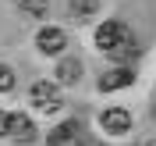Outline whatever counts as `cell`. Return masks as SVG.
I'll return each instance as SVG.
<instances>
[{"label": "cell", "instance_id": "12", "mask_svg": "<svg viewBox=\"0 0 156 146\" xmlns=\"http://www.w3.org/2000/svg\"><path fill=\"white\" fill-rule=\"evenodd\" d=\"M0 136H7V114L0 110Z\"/></svg>", "mask_w": 156, "mask_h": 146}, {"label": "cell", "instance_id": "3", "mask_svg": "<svg viewBox=\"0 0 156 146\" xmlns=\"http://www.w3.org/2000/svg\"><path fill=\"white\" fill-rule=\"evenodd\" d=\"M7 136H14L18 143H32L36 139V125L29 114H7Z\"/></svg>", "mask_w": 156, "mask_h": 146}, {"label": "cell", "instance_id": "6", "mask_svg": "<svg viewBox=\"0 0 156 146\" xmlns=\"http://www.w3.org/2000/svg\"><path fill=\"white\" fill-rule=\"evenodd\" d=\"M36 43H39V50H43V54H60V50H64V43H68V36H64L60 29H43V32L36 36Z\"/></svg>", "mask_w": 156, "mask_h": 146}, {"label": "cell", "instance_id": "5", "mask_svg": "<svg viewBox=\"0 0 156 146\" xmlns=\"http://www.w3.org/2000/svg\"><path fill=\"white\" fill-rule=\"evenodd\" d=\"M131 82H135V71L131 68H114V71H107V75H99V89H103V93L124 89V86H131Z\"/></svg>", "mask_w": 156, "mask_h": 146}, {"label": "cell", "instance_id": "9", "mask_svg": "<svg viewBox=\"0 0 156 146\" xmlns=\"http://www.w3.org/2000/svg\"><path fill=\"white\" fill-rule=\"evenodd\" d=\"M71 14H78V18L96 14V0H71Z\"/></svg>", "mask_w": 156, "mask_h": 146}, {"label": "cell", "instance_id": "4", "mask_svg": "<svg viewBox=\"0 0 156 146\" xmlns=\"http://www.w3.org/2000/svg\"><path fill=\"white\" fill-rule=\"evenodd\" d=\"M103 128H107L110 136H124L128 128H131V114H128L124 107H110V110H103Z\"/></svg>", "mask_w": 156, "mask_h": 146}, {"label": "cell", "instance_id": "13", "mask_svg": "<svg viewBox=\"0 0 156 146\" xmlns=\"http://www.w3.org/2000/svg\"><path fill=\"white\" fill-rule=\"evenodd\" d=\"M82 146H99V143H89V139H85V143H82Z\"/></svg>", "mask_w": 156, "mask_h": 146}, {"label": "cell", "instance_id": "7", "mask_svg": "<svg viewBox=\"0 0 156 146\" xmlns=\"http://www.w3.org/2000/svg\"><path fill=\"white\" fill-rule=\"evenodd\" d=\"M78 78H82V64H78L75 57H64L57 64V82L60 86H71V82H78Z\"/></svg>", "mask_w": 156, "mask_h": 146}, {"label": "cell", "instance_id": "2", "mask_svg": "<svg viewBox=\"0 0 156 146\" xmlns=\"http://www.w3.org/2000/svg\"><path fill=\"white\" fill-rule=\"evenodd\" d=\"M32 103H36V110H43V114H57V110L64 107V100H60V93H57L53 82H36V86H32Z\"/></svg>", "mask_w": 156, "mask_h": 146}, {"label": "cell", "instance_id": "11", "mask_svg": "<svg viewBox=\"0 0 156 146\" xmlns=\"http://www.w3.org/2000/svg\"><path fill=\"white\" fill-rule=\"evenodd\" d=\"M11 86H14V71H11L7 64H0V93H7Z\"/></svg>", "mask_w": 156, "mask_h": 146}, {"label": "cell", "instance_id": "8", "mask_svg": "<svg viewBox=\"0 0 156 146\" xmlns=\"http://www.w3.org/2000/svg\"><path fill=\"white\" fill-rule=\"evenodd\" d=\"M78 121H64V125H57L53 132H50V146H64V143H71V139L78 136Z\"/></svg>", "mask_w": 156, "mask_h": 146}, {"label": "cell", "instance_id": "1", "mask_svg": "<svg viewBox=\"0 0 156 146\" xmlns=\"http://www.w3.org/2000/svg\"><path fill=\"white\" fill-rule=\"evenodd\" d=\"M96 47L103 54H114V57H124L131 50V32L121 25V21H103L96 29Z\"/></svg>", "mask_w": 156, "mask_h": 146}, {"label": "cell", "instance_id": "10", "mask_svg": "<svg viewBox=\"0 0 156 146\" xmlns=\"http://www.w3.org/2000/svg\"><path fill=\"white\" fill-rule=\"evenodd\" d=\"M18 4L29 11L32 18H43V14H46V0H18Z\"/></svg>", "mask_w": 156, "mask_h": 146}]
</instances>
